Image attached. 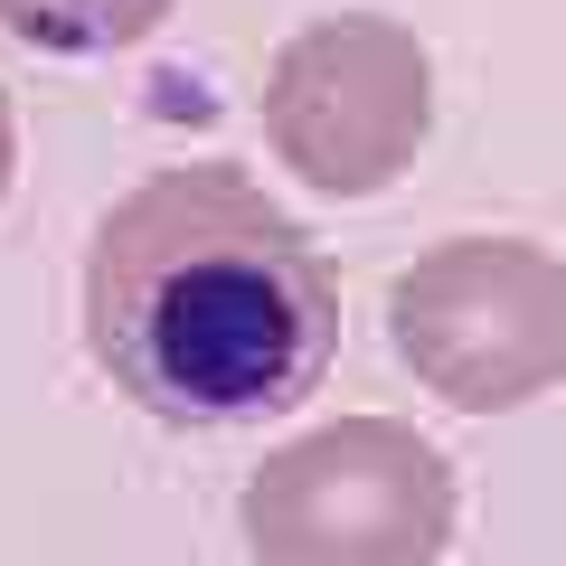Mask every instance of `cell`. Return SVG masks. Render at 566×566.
I'll use <instances>...</instances> for the list:
<instances>
[{
    "label": "cell",
    "mask_w": 566,
    "mask_h": 566,
    "mask_svg": "<svg viewBox=\"0 0 566 566\" xmlns=\"http://www.w3.org/2000/svg\"><path fill=\"white\" fill-rule=\"evenodd\" d=\"M434 66L397 20H312L264 66V133L283 170H303L331 199H368L424 151Z\"/></svg>",
    "instance_id": "277c9868"
},
{
    "label": "cell",
    "mask_w": 566,
    "mask_h": 566,
    "mask_svg": "<svg viewBox=\"0 0 566 566\" xmlns=\"http://www.w3.org/2000/svg\"><path fill=\"white\" fill-rule=\"evenodd\" d=\"M397 359L463 416L528 406L566 378V264L520 237H453L387 293Z\"/></svg>",
    "instance_id": "3957f363"
},
{
    "label": "cell",
    "mask_w": 566,
    "mask_h": 566,
    "mask_svg": "<svg viewBox=\"0 0 566 566\" xmlns=\"http://www.w3.org/2000/svg\"><path fill=\"white\" fill-rule=\"evenodd\" d=\"M10 161H20V133H10V95H0V189H10Z\"/></svg>",
    "instance_id": "8992f818"
},
{
    "label": "cell",
    "mask_w": 566,
    "mask_h": 566,
    "mask_svg": "<svg viewBox=\"0 0 566 566\" xmlns=\"http://www.w3.org/2000/svg\"><path fill=\"white\" fill-rule=\"evenodd\" d=\"M444 538L453 472L397 416H340L245 482V547L264 566H434Z\"/></svg>",
    "instance_id": "7a4b0ae2"
},
{
    "label": "cell",
    "mask_w": 566,
    "mask_h": 566,
    "mask_svg": "<svg viewBox=\"0 0 566 566\" xmlns=\"http://www.w3.org/2000/svg\"><path fill=\"white\" fill-rule=\"evenodd\" d=\"M170 20V0H0V29L48 57H114V48L151 39Z\"/></svg>",
    "instance_id": "5b68a950"
},
{
    "label": "cell",
    "mask_w": 566,
    "mask_h": 566,
    "mask_svg": "<svg viewBox=\"0 0 566 566\" xmlns=\"http://www.w3.org/2000/svg\"><path fill=\"white\" fill-rule=\"evenodd\" d=\"M85 340L142 416L245 424L322 387L340 349V293L312 237L245 170L180 161L95 227Z\"/></svg>",
    "instance_id": "6da1fadb"
}]
</instances>
